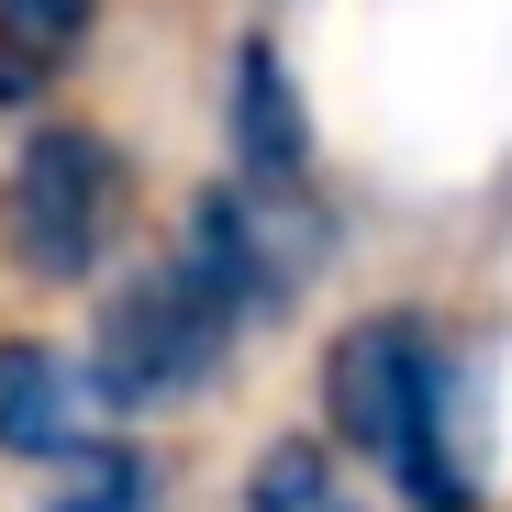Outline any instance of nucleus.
I'll use <instances>...</instances> for the list:
<instances>
[{
    "label": "nucleus",
    "instance_id": "nucleus-1",
    "mask_svg": "<svg viewBox=\"0 0 512 512\" xmlns=\"http://www.w3.org/2000/svg\"><path fill=\"white\" fill-rule=\"evenodd\" d=\"M323 401L346 423V446H368L401 490L457 512V457H446V346L412 312H368L323 368Z\"/></svg>",
    "mask_w": 512,
    "mask_h": 512
},
{
    "label": "nucleus",
    "instance_id": "nucleus-2",
    "mask_svg": "<svg viewBox=\"0 0 512 512\" xmlns=\"http://www.w3.org/2000/svg\"><path fill=\"white\" fill-rule=\"evenodd\" d=\"M123 223V156L101 134H34L12 156V190H0V245H12V268L34 279H90L101 245Z\"/></svg>",
    "mask_w": 512,
    "mask_h": 512
},
{
    "label": "nucleus",
    "instance_id": "nucleus-3",
    "mask_svg": "<svg viewBox=\"0 0 512 512\" xmlns=\"http://www.w3.org/2000/svg\"><path fill=\"white\" fill-rule=\"evenodd\" d=\"M234 334V301L190 268V256H167L156 279H134L112 312H101V346H90V390L101 401H167L190 390Z\"/></svg>",
    "mask_w": 512,
    "mask_h": 512
},
{
    "label": "nucleus",
    "instance_id": "nucleus-4",
    "mask_svg": "<svg viewBox=\"0 0 512 512\" xmlns=\"http://www.w3.org/2000/svg\"><path fill=\"white\" fill-rule=\"evenodd\" d=\"M90 423H101L90 368H67L45 346H0V446L12 457H78Z\"/></svg>",
    "mask_w": 512,
    "mask_h": 512
},
{
    "label": "nucleus",
    "instance_id": "nucleus-5",
    "mask_svg": "<svg viewBox=\"0 0 512 512\" xmlns=\"http://www.w3.org/2000/svg\"><path fill=\"white\" fill-rule=\"evenodd\" d=\"M234 156H245L256 190H301V167H312L301 101H290V78H279L268 45H245V67H234Z\"/></svg>",
    "mask_w": 512,
    "mask_h": 512
},
{
    "label": "nucleus",
    "instance_id": "nucleus-6",
    "mask_svg": "<svg viewBox=\"0 0 512 512\" xmlns=\"http://www.w3.org/2000/svg\"><path fill=\"white\" fill-rule=\"evenodd\" d=\"M90 12L101 0H0V101H34L45 78H67Z\"/></svg>",
    "mask_w": 512,
    "mask_h": 512
},
{
    "label": "nucleus",
    "instance_id": "nucleus-7",
    "mask_svg": "<svg viewBox=\"0 0 512 512\" xmlns=\"http://www.w3.org/2000/svg\"><path fill=\"white\" fill-rule=\"evenodd\" d=\"M245 501H256V512H357V490L334 479V468H323V446H301V435H290V446H268V457H256V479H245Z\"/></svg>",
    "mask_w": 512,
    "mask_h": 512
},
{
    "label": "nucleus",
    "instance_id": "nucleus-8",
    "mask_svg": "<svg viewBox=\"0 0 512 512\" xmlns=\"http://www.w3.org/2000/svg\"><path fill=\"white\" fill-rule=\"evenodd\" d=\"M56 512H156V479H145V457L101 446L90 468H78V479L56 490Z\"/></svg>",
    "mask_w": 512,
    "mask_h": 512
}]
</instances>
